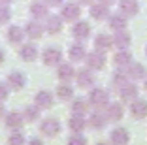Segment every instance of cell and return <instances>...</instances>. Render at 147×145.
Masks as SVG:
<instances>
[{"label": "cell", "mask_w": 147, "mask_h": 145, "mask_svg": "<svg viewBox=\"0 0 147 145\" xmlns=\"http://www.w3.org/2000/svg\"><path fill=\"white\" fill-rule=\"evenodd\" d=\"M40 132H42L43 136H47V138H55L57 134L61 132V123L57 119H53V117L43 119L42 124H40Z\"/></svg>", "instance_id": "6da1fadb"}, {"label": "cell", "mask_w": 147, "mask_h": 145, "mask_svg": "<svg viewBox=\"0 0 147 145\" xmlns=\"http://www.w3.org/2000/svg\"><path fill=\"white\" fill-rule=\"evenodd\" d=\"M109 102V94L104 89H92L89 92V104L94 107H104Z\"/></svg>", "instance_id": "7a4b0ae2"}, {"label": "cell", "mask_w": 147, "mask_h": 145, "mask_svg": "<svg viewBox=\"0 0 147 145\" xmlns=\"http://www.w3.org/2000/svg\"><path fill=\"white\" fill-rule=\"evenodd\" d=\"M85 62L89 66V70H102L106 66V55L100 51H92L85 57Z\"/></svg>", "instance_id": "3957f363"}, {"label": "cell", "mask_w": 147, "mask_h": 145, "mask_svg": "<svg viewBox=\"0 0 147 145\" xmlns=\"http://www.w3.org/2000/svg\"><path fill=\"white\" fill-rule=\"evenodd\" d=\"M61 59H62V53L57 47H47L42 55V60L45 66H57V64L61 62Z\"/></svg>", "instance_id": "277c9868"}, {"label": "cell", "mask_w": 147, "mask_h": 145, "mask_svg": "<svg viewBox=\"0 0 147 145\" xmlns=\"http://www.w3.org/2000/svg\"><path fill=\"white\" fill-rule=\"evenodd\" d=\"M72 36L76 40H79V42L87 40L89 36H91V25H89L87 21H78L72 26Z\"/></svg>", "instance_id": "5b68a950"}, {"label": "cell", "mask_w": 147, "mask_h": 145, "mask_svg": "<svg viewBox=\"0 0 147 145\" xmlns=\"http://www.w3.org/2000/svg\"><path fill=\"white\" fill-rule=\"evenodd\" d=\"M130 115L134 119H145L147 117V100L136 98L130 104Z\"/></svg>", "instance_id": "8992f818"}, {"label": "cell", "mask_w": 147, "mask_h": 145, "mask_svg": "<svg viewBox=\"0 0 147 145\" xmlns=\"http://www.w3.org/2000/svg\"><path fill=\"white\" fill-rule=\"evenodd\" d=\"M64 21H78L81 17V8L74 2H68V4L62 6V15H61Z\"/></svg>", "instance_id": "52a82bcc"}, {"label": "cell", "mask_w": 147, "mask_h": 145, "mask_svg": "<svg viewBox=\"0 0 147 145\" xmlns=\"http://www.w3.org/2000/svg\"><path fill=\"white\" fill-rule=\"evenodd\" d=\"M109 141H111V145H126L130 141L128 130H126V128H123V126L111 130V134H109Z\"/></svg>", "instance_id": "ba28073f"}, {"label": "cell", "mask_w": 147, "mask_h": 145, "mask_svg": "<svg viewBox=\"0 0 147 145\" xmlns=\"http://www.w3.org/2000/svg\"><path fill=\"white\" fill-rule=\"evenodd\" d=\"M130 43H132V38H130V34L126 32V30H119V32H115V36H113V45H115L119 51L128 49Z\"/></svg>", "instance_id": "9c48e42d"}, {"label": "cell", "mask_w": 147, "mask_h": 145, "mask_svg": "<svg viewBox=\"0 0 147 145\" xmlns=\"http://www.w3.org/2000/svg\"><path fill=\"white\" fill-rule=\"evenodd\" d=\"M43 28H45V32H49V34H59L62 30V17H59V15H47Z\"/></svg>", "instance_id": "30bf717a"}, {"label": "cell", "mask_w": 147, "mask_h": 145, "mask_svg": "<svg viewBox=\"0 0 147 145\" xmlns=\"http://www.w3.org/2000/svg\"><path fill=\"white\" fill-rule=\"evenodd\" d=\"M119 9L125 17H132L140 11V6L136 0H119Z\"/></svg>", "instance_id": "8fae6325"}, {"label": "cell", "mask_w": 147, "mask_h": 145, "mask_svg": "<svg viewBox=\"0 0 147 145\" xmlns=\"http://www.w3.org/2000/svg\"><path fill=\"white\" fill-rule=\"evenodd\" d=\"M34 102H36V107H38V109H49V107L53 106V94L47 92V90H40V92L36 94Z\"/></svg>", "instance_id": "7c38bea8"}, {"label": "cell", "mask_w": 147, "mask_h": 145, "mask_svg": "<svg viewBox=\"0 0 147 145\" xmlns=\"http://www.w3.org/2000/svg\"><path fill=\"white\" fill-rule=\"evenodd\" d=\"M104 113H106V119H108V121H113V123L121 121V119H123V115H125V113H123V106H121L119 102L109 104L108 109H106Z\"/></svg>", "instance_id": "4fadbf2b"}, {"label": "cell", "mask_w": 147, "mask_h": 145, "mask_svg": "<svg viewBox=\"0 0 147 145\" xmlns=\"http://www.w3.org/2000/svg\"><path fill=\"white\" fill-rule=\"evenodd\" d=\"M111 47H113V38H111V36H108V34H98L94 38V49H96V51H100V53L104 51L106 53V51H109Z\"/></svg>", "instance_id": "5bb4252c"}, {"label": "cell", "mask_w": 147, "mask_h": 145, "mask_svg": "<svg viewBox=\"0 0 147 145\" xmlns=\"http://www.w3.org/2000/svg\"><path fill=\"white\" fill-rule=\"evenodd\" d=\"M68 126H70V130H72L74 134H81L83 130H85V126H87L85 115H72L70 121H68Z\"/></svg>", "instance_id": "9a60e30c"}, {"label": "cell", "mask_w": 147, "mask_h": 145, "mask_svg": "<svg viewBox=\"0 0 147 145\" xmlns=\"http://www.w3.org/2000/svg\"><path fill=\"white\" fill-rule=\"evenodd\" d=\"M47 8L49 6L45 4V2H40V0H34L30 4V13H32V17L34 19H43V17H47Z\"/></svg>", "instance_id": "2e32d148"}, {"label": "cell", "mask_w": 147, "mask_h": 145, "mask_svg": "<svg viewBox=\"0 0 147 145\" xmlns=\"http://www.w3.org/2000/svg\"><path fill=\"white\" fill-rule=\"evenodd\" d=\"M23 123H25V117L21 113H17V111H11V113L6 115V126L11 128V130H19L23 126Z\"/></svg>", "instance_id": "e0dca14e"}, {"label": "cell", "mask_w": 147, "mask_h": 145, "mask_svg": "<svg viewBox=\"0 0 147 145\" xmlns=\"http://www.w3.org/2000/svg\"><path fill=\"white\" fill-rule=\"evenodd\" d=\"M25 34L28 36V38H34V40L42 38L43 25H40L38 21H28V23H26V26H25Z\"/></svg>", "instance_id": "ac0fdd59"}, {"label": "cell", "mask_w": 147, "mask_h": 145, "mask_svg": "<svg viewBox=\"0 0 147 145\" xmlns=\"http://www.w3.org/2000/svg\"><path fill=\"white\" fill-rule=\"evenodd\" d=\"M57 76H59V79L64 83L72 81L74 76H76V70H74L72 64H59V70H57Z\"/></svg>", "instance_id": "d6986e66"}, {"label": "cell", "mask_w": 147, "mask_h": 145, "mask_svg": "<svg viewBox=\"0 0 147 145\" xmlns=\"http://www.w3.org/2000/svg\"><path fill=\"white\" fill-rule=\"evenodd\" d=\"M19 55H21V59L25 60V62H32V60L38 59V47L32 45V43H26V45L21 47Z\"/></svg>", "instance_id": "ffe728a7"}, {"label": "cell", "mask_w": 147, "mask_h": 145, "mask_svg": "<svg viewBox=\"0 0 147 145\" xmlns=\"http://www.w3.org/2000/svg\"><path fill=\"white\" fill-rule=\"evenodd\" d=\"M89 13H91V17L96 19V21H104V19L109 15L108 6L102 4V2H98V4H92V6H91V11H89Z\"/></svg>", "instance_id": "44dd1931"}, {"label": "cell", "mask_w": 147, "mask_h": 145, "mask_svg": "<svg viewBox=\"0 0 147 145\" xmlns=\"http://www.w3.org/2000/svg\"><path fill=\"white\" fill-rule=\"evenodd\" d=\"M113 62H115L119 68H128L130 64H132V55H130L126 49H123V51H117L115 57H113Z\"/></svg>", "instance_id": "7402d4cb"}, {"label": "cell", "mask_w": 147, "mask_h": 145, "mask_svg": "<svg viewBox=\"0 0 147 145\" xmlns=\"http://www.w3.org/2000/svg\"><path fill=\"white\" fill-rule=\"evenodd\" d=\"M126 74H128V79L138 81V79H142V77L145 76V68H143L140 62H132L128 68H126Z\"/></svg>", "instance_id": "603a6c76"}, {"label": "cell", "mask_w": 147, "mask_h": 145, "mask_svg": "<svg viewBox=\"0 0 147 145\" xmlns=\"http://www.w3.org/2000/svg\"><path fill=\"white\" fill-rule=\"evenodd\" d=\"M119 90H121V98L125 100V102H132V100L138 98V87H136L134 83H126V85Z\"/></svg>", "instance_id": "cb8c5ba5"}, {"label": "cell", "mask_w": 147, "mask_h": 145, "mask_svg": "<svg viewBox=\"0 0 147 145\" xmlns=\"http://www.w3.org/2000/svg\"><path fill=\"white\" fill-rule=\"evenodd\" d=\"M106 121H108V119H106V113H104V111H94V113H91V115H89V126L100 130V128H104Z\"/></svg>", "instance_id": "d4e9b609"}, {"label": "cell", "mask_w": 147, "mask_h": 145, "mask_svg": "<svg viewBox=\"0 0 147 145\" xmlns=\"http://www.w3.org/2000/svg\"><path fill=\"white\" fill-rule=\"evenodd\" d=\"M126 17L125 15H119V13H113V15H109V26H111L115 32H119V30H126Z\"/></svg>", "instance_id": "484cf974"}, {"label": "cell", "mask_w": 147, "mask_h": 145, "mask_svg": "<svg viewBox=\"0 0 147 145\" xmlns=\"http://www.w3.org/2000/svg\"><path fill=\"white\" fill-rule=\"evenodd\" d=\"M8 81H9V87H11L13 90H21L23 87H25V76H23L21 72H11L8 76Z\"/></svg>", "instance_id": "4316f807"}, {"label": "cell", "mask_w": 147, "mask_h": 145, "mask_svg": "<svg viewBox=\"0 0 147 145\" xmlns=\"http://www.w3.org/2000/svg\"><path fill=\"white\" fill-rule=\"evenodd\" d=\"M76 77H78V85L83 87V89L92 87V83H94V77H92V74L89 72V70H81V72H78Z\"/></svg>", "instance_id": "83f0119b"}, {"label": "cell", "mask_w": 147, "mask_h": 145, "mask_svg": "<svg viewBox=\"0 0 147 145\" xmlns=\"http://www.w3.org/2000/svg\"><path fill=\"white\" fill-rule=\"evenodd\" d=\"M25 38V30L21 26H9L8 28V42L9 43H21Z\"/></svg>", "instance_id": "f1b7e54d"}, {"label": "cell", "mask_w": 147, "mask_h": 145, "mask_svg": "<svg viewBox=\"0 0 147 145\" xmlns=\"http://www.w3.org/2000/svg\"><path fill=\"white\" fill-rule=\"evenodd\" d=\"M68 55H70V59H72L74 62L83 60V59L87 57V55H85V47H83L81 43H74V45L70 47V53H68Z\"/></svg>", "instance_id": "f546056e"}, {"label": "cell", "mask_w": 147, "mask_h": 145, "mask_svg": "<svg viewBox=\"0 0 147 145\" xmlns=\"http://www.w3.org/2000/svg\"><path fill=\"white\" fill-rule=\"evenodd\" d=\"M57 96L61 100H70L74 96V89L68 85V83H62V85L57 87Z\"/></svg>", "instance_id": "4dcf8cb0"}, {"label": "cell", "mask_w": 147, "mask_h": 145, "mask_svg": "<svg viewBox=\"0 0 147 145\" xmlns=\"http://www.w3.org/2000/svg\"><path fill=\"white\" fill-rule=\"evenodd\" d=\"M72 111H74V115H85L87 113V100H83V98L74 100Z\"/></svg>", "instance_id": "1f68e13d"}, {"label": "cell", "mask_w": 147, "mask_h": 145, "mask_svg": "<svg viewBox=\"0 0 147 145\" xmlns=\"http://www.w3.org/2000/svg\"><path fill=\"white\" fill-rule=\"evenodd\" d=\"M126 83H130V81H128V74H125V72L113 74V85H115L117 89H123Z\"/></svg>", "instance_id": "d6a6232c"}, {"label": "cell", "mask_w": 147, "mask_h": 145, "mask_svg": "<svg viewBox=\"0 0 147 145\" xmlns=\"http://www.w3.org/2000/svg\"><path fill=\"white\" fill-rule=\"evenodd\" d=\"M25 121H28V123H32V121H36L40 117V109L38 107H26L25 109Z\"/></svg>", "instance_id": "836d02e7"}, {"label": "cell", "mask_w": 147, "mask_h": 145, "mask_svg": "<svg viewBox=\"0 0 147 145\" xmlns=\"http://www.w3.org/2000/svg\"><path fill=\"white\" fill-rule=\"evenodd\" d=\"M11 19V11L6 4H0V25H6V23Z\"/></svg>", "instance_id": "e575fe53"}, {"label": "cell", "mask_w": 147, "mask_h": 145, "mask_svg": "<svg viewBox=\"0 0 147 145\" xmlns=\"http://www.w3.org/2000/svg\"><path fill=\"white\" fill-rule=\"evenodd\" d=\"M8 145H25V136L19 132L11 134V136L8 138Z\"/></svg>", "instance_id": "d590c367"}, {"label": "cell", "mask_w": 147, "mask_h": 145, "mask_svg": "<svg viewBox=\"0 0 147 145\" xmlns=\"http://www.w3.org/2000/svg\"><path fill=\"white\" fill-rule=\"evenodd\" d=\"M68 145H87V138L81 136V134H74L68 140Z\"/></svg>", "instance_id": "8d00e7d4"}, {"label": "cell", "mask_w": 147, "mask_h": 145, "mask_svg": "<svg viewBox=\"0 0 147 145\" xmlns=\"http://www.w3.org/2000/svg\"><path fill=\"white\" fill-rule=\"evenodd\" d=\"M6 98H8V87L4 83H0V102H4Z\"/></svg>", "instance_id": "74e56055"}, {"label": "cell", "mask_w": 147, "mask_h": 145, "mask_svg": "<svg viewBox=\"0 0 147 145\" xmlns=\"http://www.w3.org/2000/svg\"><path fill=\"white\" fill-rule=\"evenodd\" d=\"M43 2H45V4L49 6V8H55V6H61L62 2H64V0H43Z\"/></svg>", "instance_id": "f35d334b"}, {"label": "cell", "mask_w": 147, "mask_h": 145, "mask_svg": "<svg viewBox=\"0 0 147 145\" xmlns=\"http://www.w3.org/2000/svg\"><path fill=\"white\" fill-rule=\"evenodd\" d=\"M28 145H43V141L38 140V138H32V140L28 141Z\"/></svg>", "instance_id": "ab89813d"}, {"label": "cell", "mask_w": 147, "mask_h": 145, "mask_svg": "<svg viewBox=\"0 0 147 145\" xmlns=\"http://www.w3.org/2000/svg\"><path fill=\"white\" fill-rule=\"evenodd\" d=\"M100 2H102V4H106V6H111V4H115L117 0H100Z\"/></svg>", "instance_id": "60d3db41"}, {"label": "cell", "mask_w": 147, "mask_h": 145, "mask_svg": "<svg viewBox=\"0 0 147 145\" xmlns=\"http://www.w3.org/2000/svg\"><path fill=\"white\" fill-rule=\"evenodd\" d=\"M79 2L85 4V6H92V4H94V0H79Z\"/></svg>", "instance_id": "b9f144b4"}, {"label": "cell", "mask_w": 147, "mask_h": 145, "mask_svg": "<svg viewBox=\"0 0 147 145\" xmlns=\"http://www.w3.org/2000/svg\"><path fill=\"white\" fill-rule=\"evenodd\" d=\"M4 59H6V55H4V51H2V49H0V64L4 62Z\"/></svg>", "instance_id": "7bdbcfd3"}, {"label": "cell", "mask_w": 147, "mask_h": 145, "mask_svg": "<svg viewBox=\"0 0 147 145\" xmlns=\"http://www.w3.org/2000/svg\"><path fill=\"white\" fill-rule=\"evenodd\" d=\"M0 117H4V106H2V102H0Z\"/></svg>", "instance_id": "ee69618b"}, {"label": "cell", "mask_w": 147, "mask_h": 145, "mask_svg": "<svg viewBox=\"0 0 147 145\" xmlns=\"http://www.w3.org/2000/svg\"><path fill=\"white\" fill-rule=\"evenodd\" d=\"M0 2H2V4H6V6H8L9 2H13V0H0Z\"/></svg>", "instance_id": "f6af8a7d"}, {"label": "cell", "mask_w": 147, "mask_h": 145, "mask_svg": "<svg viewBox=\"0 0 147 145\" xmlns=\"http://www.w3.org/2000/svg\"><path fill=\"white\" fill-rule=\"evenodd\" d=\"M96 145H111V143H106V141H100V143H96Z\"/></svg>", "instance_id": "bcb514c9"}, {"label": "cell", "mask_w": 147, "mask_h": 145, "mask_svg": "<svg viewBox=\"0 0 147 145\" xmlns=\"http://www.w3.org/2000/svg\"><path fill=\"white\" fill-rule=\"evenodd\" d=\"M145 90H147V79H145Z\"/></svg>", "instance_id": "7dc6e473"}, {"label": "cell", "mask_w": 147, "mask_h": 145, "mask_svg": "<svg viewBox=\"0 0 147 145\" xmlns=\"http://www.w3.org/2000/svg\"><path fill=\"white\" fill-rule=\"evenodd\" d=\"M145 55H147V45H145Z\"/></svg>", "instance_id": "c3c4849f"}]
</instances>
